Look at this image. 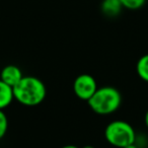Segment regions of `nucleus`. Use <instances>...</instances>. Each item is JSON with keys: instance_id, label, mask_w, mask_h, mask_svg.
Here are the masks:
<instances>
[{"instance_id": "3", "label": "nucleus", "mask_w": 148, "mask_h": 148, "mask_svg": "<svg viewBox=\"0 0 148 148\" xmlns=\"http://www.w3.org/2000/svg\"><path fill=\"white\" fill-rule=\"evenodd\" d=\"M105 138L111 145L123 148L136 141V133L129 123L116 120L109 123L106 127Z\"/></svg>"}, {"instance_id": "8", "label": "nucleus", "mask_w": 148, "mask_h": 148, "mask_svg": "<svg viewBox=\"0 0 148 148\" xmlns=\"http://www.w3.org/2000/svg\"><path fill=\"white\" fill-rule=\"evenodd\" d=\"M136 71L142 80L148 82V54L143 55L137 62Z\"/></svg>"}, {"instance_id": "11", "label": "nucleus", "mask_w": 148, "mask_h": 148, "mask_svg": "<svg viewBox=\"0 0 148 148\" xmlns=\"http://www.w3.org/2000/svg\"><path fill=\"white\" fill-rule=\"evenodd\" d=\"M123 148H138V146L136 145V143H135V142H134V143L129 144V145L125 146V147H123Z\"/></svg>"}, {"instance_id": "13", "label": "nucleus", "mask_w": 148, "mask_h": 148, "mask_svg": "<svg viewBox=\"0 0 148 148\" xmlns=\"http://www.w3.org/2000/svg\"><path fill=\"white\" fill-rule=\"evenodd\" d=\"M145 125L148 129V111L146 112V114H145Z\"/></svg>"}, {"instance_id": "10", "label": "nucleus", "mask_w": 148, "mask_h": 148, "mask_svg": "<svg viewBox=\"0 0 148 148\" xmlns=\"http://www.w3.org/2000/svg\"><path fill=\"white\" fill-rule=\"evenodd\" d=\"M8 130V118L3 110H0V140L2 139Z\"/></svg>"}, {"instance_id": "1", "label": "nucleus", "mask_w": 148, "mask_h": 148, "mask_svg": "<svg viewBox=\"0 0 148 148\" xmlns=\"http://www.w3.org/2000/svg\"><path fill=\"white\" fill-rule=\"evenodd\" d=\"M14 99L25 107H36L45 101L47 87L40 78L32 75H25L13 87Z\"/></svg>"}, {"instance_id": "12", "label": "nucleus", "mask_w": 148, "mask_h": 148, "mask_svg": "<svg viewBox=\"0 0 148 148\" xmlns=\"http://www.w3.org/2000/svg\"><path fill=\"white\" fill-rule=\"evenodd\" d=\"M61 148H79V147H78V146H76V145L68 144V145H65V146H63V147H61Z\"/></svg>"}, {"instance_id": "2", "label": "nucleus", "mask_w": 148, "mask_h": 148, "mask_svg": "<svg viewBox=\"0 0 148 148\" xmlns=\"http://www.w3.org/2000/svg\"><path fill=\"white\" fill-rule=\"evenodd\" d=\"M87 103L91 111L97 115H110L121 107L122 95L113 86L99 87Z\"/></svg>"}, {"instance_id": "6", "label": "nucleus", "mask_w": 148, "mask_h": 148, "mask_svg": "<svg viewBox=\"0 0 148 148\" xmlns=\"http://www.w3.org/2000/svg\"><path fill=\"white\" fill-rule=\"evenodd\" d=\"M123 8L124 7L120 0H103L101 4V12L109 17L118 16Z\"/></svg>"}, {"instance_id": "4", "label": "nucleus", "mask_w": 148, "mask_h": 148, "mask_svg": "<svg viewBox=\"0 0 148 148\" xmlns=\"http://www.w3.org/2000/svg\"><path fill=\"white\" fill-rule=\"evenodd\" d=\"M99 88L95 78L90 74H80L73 82V91L78 99L88 101Z\"/></svg>"}, {"instance_id": "5", "label": "nucleus", "mask_w": 148, "mask_h": 148, "mask_svg": "<svg viewBox=\"0 0 148 148\" xmlns=\"http://www.w3.org/2000/svg\"><path fill=\"white\" fill-rule=\"evenodd\" d=\"M23 76L25 75L23 74L21 68L13 64L4 66L0 72V79L12 88L23 79Z\"/></svg>"}, {"instance_id": "14", "label": "nucleus", "mask_w": 148, "mask_h": 148, "mask_svg": "<svg viewBox=\"0 0 148 148\" xmlns=\"http://www.w3.org/2000/svg\"><path fill=\"white\" fill-rule=\"evenodd\" d=\"M81 148H95V146H92V145H85V146H83V147H81Z\"/></svg>"}, {"instance_id": "7", "label": "nucleus", "mask_w": 148, "mask_h": 148, "mask_svg": "<svg viewBox=\"0 0 148 148\" xmlns=\"http://www.w3.org/2000/svg\"><path fill=\"white\" fill-rule=\"evenodd\" d=\"M13 99V88L0 79V110H4L8 107Z\"/></svg>"}, {"instance_id": "9", "label": "nucleus", "mask_w": 148, "mask_h": 148, "mask_svg": "<svg viewBox=\"0 0 148 148\" xmlns=\"http://www.w3.org/2000/svg\"><path fill=\"white\" fill-rule=\"evenodd\" d=\"M124 8L130 10H137L144 6L146 0H120Z\"/></svg>"}]
</instances>
